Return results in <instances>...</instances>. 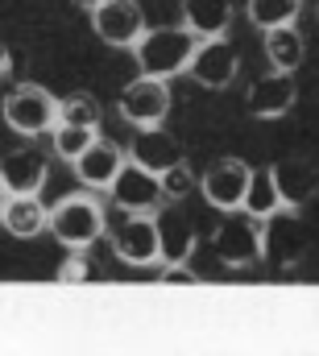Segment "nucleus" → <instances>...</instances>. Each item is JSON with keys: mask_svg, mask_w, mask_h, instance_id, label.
Masks as SVG:
<instances>
[{"mask_svg": "<svg viewBox=\"0 0 319 356\" xmlns=\"http://www.w3.org/2000/svg\"><path fill=\"white\" fill-rule=\"evenodd\" d=\"M195 50H199V38L191 29L158 25V29H146V38L133 46V63H137V75H150V79L166 83V79L191 71Z\"/></svg>", "mask_w": 319, "mask_h": 356, "instance_id": "1", "label": "nucleus"}, {"mask_svg": "<svg viewBox=\"0 0 319 356\" xmlns=\"http://www.w3.org/2000/svg\"><path fill=\"white\" fill-rule=\"evenodd\" d=\"M0 228L13 232L17 241H29V236H38V232L50 228V211H46V203H42L38 195H21V199H8V203H4Z\"/></svg>", "mask_w": 319, "mask_h": 356, "instance_id": "17", "label": "nucleus"}, {"mask_svg": "<svg viewBox=\"0 0 319 356\" xmlns=\"http://www.w3.org/2000/svg\"><path fill=\"white\" fill-rule=\"evenodd\" d=\"M162 282H187V286H191V282H199V277H195L187 266H166L162 269Z\"/></svg>", "mask_w": 319, "mask_h": 356, "instance_id": "26", "label": "nucleus"}, {"mask_svg": "<svg viewBox=\"0 0 319 356\" xmlns=\"http://www.w3.org/2000/svg\"><path fill=\"white\" fill-rule=\"evenodd\" d=\"M125 154H129V162H137L141 170H150V175H158V178L187 162V149L166 129H137V137H133V145Z\"/></svg>", "mask_w": 319, "mask_h": 356, "instance_id": "13", "label": "nucleus"}, {"mask_svg": "<svg viewBox=\"0 0 319 356\" xmlns=\"http://www.w3.org/2000/svg\"><path fill=\"white\" fill-rule=\"evenodd\" d=\"M4 203H8V199H4V195H0V216H4Z\"/></svg>", "mask_w": 319, "mask_h": 356, "instance_id": "29", "label": "nucleus"}, {"mask_svg": "<svg viewBox=\"0 0 319 356\" xmlns=\"http://www.w3.org/2000/svg\"><path fill=\"white\" fill-rule=\"evenodd\" d=\"M286 211V199H282V191H278V178H274V166H261V170H253V182H249V195H244V216H253V220H274V216H282Z\"/></svg>", "mask_w": 319, "mask_h": 356, "instance_id": "18", "label": "nucleus"}, {"mask_svg": "<svg viewBox=\"0 0 319 356\" xmlns=\"http://www.w3.org/2000/svg\"><path fill=\"white\" fill-rule=\"evenodd\" d=\"M71 4H79V8H87V13H95V8H100L104 0H71Z\"/></svg>", "mask_w": 319, "mask_h": 356, "instance_id": "28", "label": "nucleus"}, {"mask_svg": "<svg viewBox=\"0 0 319 356\" xmlns=\"http://www.w3.org/2000/svg\"><path fill=\"white\" fill-rule=\"evenodd\" d=\"M212 249L220 253L224 266H233V269L253 266V261L265 257V224L253 220V216H244V211H233L220 224V232L212 236Z\"/></svg>", "mask_w": 319, "mask_h": 356, "instance_id": "4", "label": "nucleus"}, {"mask_svg": "<svg viewBox=\"0 0 319 356\" xmlns=\"http://www.w3.org/2000/svg\"><path fill=\"white\" fill-rule=\"evenodd\" d=\"M274 178H278V191H282V199H286V211H290V207H303V203L319 191V175L307 162H299V158L278 162V166H274Z\"/></svg>", "mask_w": 319, "mask_h": 356, "instance_id": "20", "label": "nucleus"}, {"mask_svg": "<svg viewBox=\"0 0 319 356\" xmlns=\"http://www.w3.org/2000/svg\"><path fill=\"white\" fill-rule=\"evenodd\" d=\"M299 13H303V0H249V4H244L249 25H253V29H261V33L295 25V21H299Z\"/></svg>", "mask_w": 319, "mask_h": 356, "instance_id": "21", "label": "nucleus"}, {"mask_svg": "<svg viewBox=\"0 0 319 356\" xmlns=\"http://www.w3.org/2000/svg\"><path fill=\"white\" fill-rule=\"evenodd\" d=\"M295 99H299L295 75H278V71L257 75V79L249 83V91H244V108H249V116H257V120H278V116H286V112L295 108Z\"/></svg>", "mask_w": 319, "mask_h": 356, "instance_id": "12", "label": "nucleus"}, {"mask_svg": "<svg viewBox=\"0 0 319 356\" xmlns=\"http://www.w3.org/2000/svg\"><path fill=\"white\" fill-rule=\"evenodd\" d=\"M233 17H237L233 0H182V29H191L199 42L224 38Z\"/></svg>", "mask_w": 319, "mask_h": 356, "instance_id": "15", "label": "nucleus"}, {"mask_svg": "<svg viewBox=\"0 0 319 356\" xmlns=\"http://www.w3.org/2000/svg\"><path fill=\"white\" fill-rule=\"evenodd\" d=\"M158 182H162L166 203H182L187 195H195V191H199V178H195V170H191L187 162H182V166H174V170H166Z\"/></svg>", "mask_w": 319, "mask_h": 356, "instance_id": "24", "label": "nucleus"}, {"mask_svg": "<svg viewBox=\"0 0 319 356\" xmlns=\"http://www.w3.org/2000/svg\"><path fill=\"white\" fill-rule=\"evenodd\" d=\"M116 112L120 120H129L133 129H162L166 112H170V88L162 79H150V75H137L129 79L120 99H116Z\"/></svg>", "mask_w": 319, "mask_h": 356, "instance_id": "7", "label": "nucleus"}, {"mask_svg": "<svg viewBox=\"0 0 319 356\" xmlns=\"http://www.w3.org/2000/svg\"><path fill=\"white\" fill-rule=\"evenodd\" d=\"M108 195H112V203H116L125 216H162V203H166L158 175L141 170L137 162H129V166L120 170V178L112 182Z\"/></svg>", "mask_w": 319, "mask_h": 356, "instance_id": "9", "label": "nucleus"}, {"mask_svg": "<svg viewBox=\"0 0 319 356\" xmlns=\"http://www.w3.org/2000/svg\"><path fill=\"white\" fill-rule=\"evenodd\" d=\"M87 277H91V266H87L83 253H71V257L59 266V282H87Z\"/></svg>", "mask_w": 319, "mask_h": 356, "instance_id": "25", "label": "nucleus"}, {"mask_svg": "<svg viewBox=\"0 0 319 356\" xmlns=\"http://www.w3.org/2000/svg\"><path fill=\"white\" fill-rule=\"evenodd\" d=\"M59 124L100 133V124H104V108H100V99H95L91 91H75V95L59 99Z\"/></svg>", "mask_w": 319, "mask_h": 356, "instance_id": "22", "label": "nucleus"}, {"mask_svg": "<svg viewBox=\"0 0 319 356\" xmlns=\"http://www.w3.org/2000/svg\"><path fill=\"white\" fill-rule=\"evenodd\" d=\"M158 236H162V266H187L195 253V224L170 207L158 216Z\"/></svg>", "mask_w": 319, "mask_h": 356, "instance_id": "16", "label": "nucleus"}, {"mask_svg": "<svg viewBox=\"0 0 319 356\" xmlns=\"http://www.w3.org/2000/svg\"><path fill=\"white\" fill-rule=\"evenodd\" d=\"M125 166H129V154H125L116 141L95 137V145L83 154L71 170H75V178H79L87 191H112V182L120 178V170H125Z\"/></svg>", "mask_w": 319, "mask_h": 356, "instance_id": "14", "label": "nucleus"}, {"mask_svg": "<svg viewBox=\"0 0 319 356\" xmlns=\"http://www.w3.org/2000/svg\"><path fill=\"white\" fill-rule=\"evenodd\" d=\"M0 116L21 137H46V133L59 129V99L42 88V83H17V88L4 95Z\"/></svg>", "mask_w": 319, "mask_h": 356, "instance_id": "3", "label": "nucleus"}, {"mask_svg": "<svg viewBox=\"0 0 319 356\" xmlns=\"http://www.w3.org/2000/svg\"><path fill=\"white\" fill-rule=\"evenodd\" d=\"M303 54H307V42H303V33H299L295 25L270 29V33H265V63H270V71L295 75L299 63H303Z\"/></svg>", "mask_w": 319, "mask_h": 356, "instance_id": "19", "label": "nucleus"}, {"mask_svg": "<svg viewBox=\"0 0 319 356\" xmlns=\"http://www.w3.org/2000/svg\"><path fill=\"white\" fill-rule=\"evenodd\" d=\"M95 137H100V133H87V129H67V124H59V129L50 133V149H54V158H59V162H71V166H75L83 154L95 145Z\"/></svg>", "mask_w": 319, "mask_h": 356, "instance_id": "23", "label": "nucleus"}, {"mask_svg": "<svg viewBox=\"0 0 319 356\" xmlns=\"http://www.w3.org/2000/svg\"><path fill=\"white\" fill-rule=\"evenodd\" d=\"M249 182H253V166H244L240 158H224L199 178V195L208 199V207L233 216V211H244Z\"/></svg>", "mask_w": 319, "mask_h": 356, "instance_id": "8", "label": "nucleus"}, {"mask_svg": "<svg viewBox=\"0 0 319 356\" xmlns=\"http://www.w3.org/2000/svg\"><path fill=\"white\" fill-rule=\"evenodd\" d=\"M91 29L112 50H133L146 38V8L137 0H104L91 13Z\"/></svg>", "mask_w": 319, "mask_h": 356, "instance_id": "5", "label": "nucleus"}, {"mask_svg": "<svg viewBox=\"0 0 319 356\" xmlns=\"http://www.w3.org/2000/svg\"><path fill=\"white\" fill-rule=\"evenodd\" d=\"M104 228H108V216L95 195H63L50 207V232L71 253H87L104 236Z\"/></svg>", "mask_w": 319, "mask_h": 356, "instance_id": "2", "label": "nucleus"}, {"mask_svg": "<svg viewBox=\"0 0 319 356\" xmlns=\"http://www.w3.org/2000/svg\"><path fill=\"white\" fill-rule=\"evenodd\" d=\"M8 67H13V54H8V46H4V42H0V79H4V75H8Z\"/></svg>", "mask_w": 319, "mask_h": 356, "instance_id": "27", "label": "nucleus"}, {"mask_svg": "<svg viewBox=\"0 0 319 356\" xmlns=\"http://www.w3.org/2000/svg\"><path fill=\"white\" fill-rule=\"evenodd\" d=\"M316 17H319V8H316Z\"/></svg>", "mask_w": 319, "mask_h": 356, "instance_id": "30", "label": "nucleus"}, {"mask_svg": "<svg viewBox=\"0 0 319 356\" xmlns=\"http://www.w3.org/2000/svg\"><path fill=\"white\" fill-rule=\"evenodd\" d=\"M112 253L133 269L162 266L158 216H125V220L112 228Z\"/></svg>", "mask_w": 319, "mask_h": 356, "instance_id": "6", "label": "nucleus"}, {"mask_svg": "<svg viewBox=\"0 0 319 356\" xmlns=\"http://www.w3.org/2000/svg\"><path fill=\"white\" fill-rule=\"evenodd\" d=\"M237 71H240V58H237V46L228 38H216V42H199L195 50V63H191V79L199 88H212V91H224L237 83Z\"/></svg>", "mask_w": 319, "mask_h": 356, "instance_id": "10", "label": "nucleus"}, {"mask_svg": "<svg viewBox=\"0 0 319 356\" xmlns=\"http://www.w3.org/2000/svg\"><path fill=\"white\" fill-rule=\"evenodd\" d=\"M50 178V162L38 149H13L0 158V195L4 199H21V195H38Z\"/></svg>", "mask_w": 319, "mask_h": 356, "instance_id": "11", "label": "nucleus"}]
</instances>
